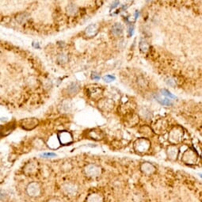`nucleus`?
Wrapping results in <instances>:
<instances>
[{"label": "nucleus", "instance_id": "nucleus-10", "mask_svg": "<svg viewBox=\"0 0 202 202\" xmlns=\"http://www.w3.org/2000/svg\"><path fill=\"white\" fill-rule=\"evenodd\" d=\"M123 32V27L120 23H116L114 26L112 27V33L116 36H118L121 35Z\"/></svg>", "mask_w": 202, "mask_h": 202}, {"label": "nucleus", "instance_id": "nucleus-14", "mask_svg": "<svg viewBox=\"0 0 202 202\" xmlns=\"http://www.w3.org/2000/svg\"><path fill=\"white\" fill-rule=\"evenodd\" d=\"M90 136L91 137V139H94V140H101L102 139V132L101 131L99 132H96V131H92L90 132Z\"/></svg>", "mask_w": 202, "mask_h": 202}, {"label": "nucleus", "instance_id": "nucleus-19", "mask_svg": "<svg viewBox=\"0 0 202 202\" xmlns=\"http://www.w3.org/2000/svg\"><path fill=\"white\" fill-rule=\"evenodd\" d=\"M162 93H163V94H164V95L168 96V97H170V98H175V96L173 95V94H171V93L169 92L168 90H162Z\"/></svg>", "mask_w": 202, "mask_h": 202}, {"label": "nucleus", "instance_id": "nucleus-1", "mask_svg": "<svg viewBox=\"0 0 202 202\" xmlns=\"http://www.w3.org/2000/svg\"><path fill=\"white\" fill-rule=\"evenodd\" d=\"M26 192L27 195L30 197L36 198L40 197L42 194V188L38 182L33 181L28 184L26 188Z\"/></svg>", "mask_w": 202, "mask_h": 202}, {"label": "nucleus", "instance_id": "nucleus-17", "mask_svg": "<svg viewBox=\"0 0 202 202\" xmlns=\"http://www.w3.org/2000/svg\"><path fill=\"white\" fill-rule=\"evenodd\" d=\"M40 156L44 158H52V157H55V156H56V154L52 153V152H45V153L41 154Z\"/></svg>", "mask_w": 202, "mask_h": 202}, {"label": "nucleus", "instance_id": "nucleus-12", "mask_svg": "<svg viewBox=\"0 0 202 202\" xmlns=\"http://www.w3.org/2000/svg\"><path fill=\"white\" fill-rule=\"evenodd\" d=\"M178 149L175 147H169L168 150H167V155H168L169 159L172 160H175L177 159V156H178Z\"/></svg>", "mask_w": 202, "mask_h": 202}, {"label": "nucleus", "instance_id": "nucleus-8", "mask_svg": "<svg viewBox=\"0 0 202 202\" xmlns=\"http://www.w3.org/2000/svg\"><path fill=\"white\" fill-rule=\"evenodd\" d=\"M86 202H104V198L102 194L98 193H93L87 196Z\"/></svg>", "mask_w": 202, "mask_h": 202}, {"label": "nucleus", "instance_id": "nucleus-6", "mask_svg": "<svg viewBox=\"0 0 202 202\" xmlns=\"http://www.w3.org/2000/svg\"><path fill=\"white\" fill-rule=\"evenodd\" d=\"M155 167L150 163H143L140 165V170L142 171L143 174L146 175H151L155 172Z\"/></svg>", "mask_w": 202, "mask_h": 202}, {"label": "nucleus", "instance_id": "nucleus-15", "mask_svg": "<svg viewBox=\"0 0 202 202\" xmlns=\"http://www.w3.org/2000/svg\"><path fill=\"white\" fill-rule=\"evenodd\" d=\"M159 99V102L161 103L162 105H164V106H170V105H171L172 103H171V102H170V100H169V99H166V98H165V99H163V98H158Z\"/></svg>", "mask_w": 202, "mask_h": 202}, {"label": "nucleus", "instance_id": "nucleus-5", "mask_svg": "<svg viewBox=\"0 0 202 202\" xmlns=\"http://www.w3.org/2000/svg\"><path fill=\"white\" fill-rule=\"evenodd\" d=\"M58 138H59V140L61 144L68 145L72 142V136L71 135V133L66 132V131L60 132L58 134Z\"/></svg>", "mask_w": 202, "mask_h": 202}, {"label": "nucleus", "instance_id": "nucleus-23", "mask_svg": "<svg viewBox=\"0 0 202 202\" xmlns=\"http://www.w3.org/2000/svg\"><path fill=\"white\" fill-rule=\"evenodd\" d=\"M117 4H119V2H118V1H116V2H113V4H112V7H111V9H112V8H114V7H117Z\"/></svg>", "mask_w": 202, "mask_h": 202}, {"label": "nucleus", "instance_id": "nucleus-20", "mask_svg": "<svg viewBox=\"0 0 202 202\" xmlns=\"http://www.w3.org/2000/svg\"><path fill=\"white\" fill-rule=\"evenodd\" d=\"M91 79H94V80H99L100 79V76L97 73H92Z\"/></svg>", "mask_w": 202, "mask_h": 202}, {"label": "nucleus", "instance_id": "nucleus-3", "mask_svg": "<svg viewBox=\"0 0 202 202\" xmlns=\"http://www.w3.org/2000/svg\"><path fill=\"white\" fill-rule=\"evenodd\" d=\"M62 192L67 197H74L78 193V187L74 183H64L61 187Z\"/></svg>", "mask_w": 202, "mask_h": 202}, {"label": "nucleus", "instance_id": "nucleus-24", "mask_svg": "<svg viewBox=\"0 0 202 202\" xmlns=\"http://www.w3.org/2000/svg\"><path fill=\"white\" fill-rule=\"evenodd\" d=\"M200 177H201V178H202V175H200Z\"/></svg>", "mask_w": 202, "mask_h": 202}, {"label": "nucleus", "instance_id": "nucleus-2", "mask_svg": "<svg viewBox=\"0 0 202 202\" xmlns=\"http://www.w3.org/2000/svg\"><path fill=\"white\" fill-rule=\"evenodd\" d=\"M84 173L88 178H95L102 175V168L100 166L94 165V164H90L85 167Z\"/></svg>", "mask_w": 202, "mask_h": 202}, {"label": "nucleus", "instance_id": "nucleus-16", "mask_svg": "<svg viewBox=\"0 0 202 202\" xmlns=\"http://www.w3.org/2000/svg\"><path fill=\"white\" fill-rule=\"evenodd\" d=\"M103 80L105 82H107V83H110V82H113V80H115V77L113 76V75H106V76L103 77Z\"/></svg>", "mask_w": 202, "mask_h": 202}, {"label": "nucleus", "instance_id": "nucleus-13", "mask_svg": "<svg viewBox=\"0 0 202 202\" xmlns=\"http://www.w3.org/2000/svg\"><path fill=\"white\" fill-rule=\"evenodd\" d=\"M36 170V167L34 164L29 163L26 166V167H25V169H24V171H25V173H26L27 175H31L35 173Z\"/></svg>", "mask_w": 202, "mask_h": 202}, {"label": "nucleus", "instance_id": "nucleus-21", "mask_svg": "<svg viewBox=\"0 0 202 202\" xmlns=\"http://www.w3.org/2000/svg\"><path fill=\"white\" fill-rule=\"evenodd\" d=\"M33 46L36 49H40V46H39V44L37 42H33Z\"/></svg>", "mask_w": 202, "mask_h": 202}, {"label": "nucleus", "instance_id": "nucleus-11", "mask_svg": "<svg viewBox=\"0 0 202 202\" xmlns=\"http://www.w3.org/2000/svg\"><path fill=\"white\" fill-rule=\"evenodd\" d=\"M98 32V27L96 25H90L87 29H86V34L89 36H94Z\"/></svg>", "mask_w": 202, "mask_h": 202}, {"label": "nucleus", "instance_id": "nucleus-4", "mask_svg": "<svg viewBox=\"0 0 202 202\" xmlns=\"http://www.w3.org/2000/svg\"><path fill=\"white\" fill-rule=\"evenodd\" d=\"M135 150L138 152H146L150 147V143L144 139H140L136 140L134 145Z\"/></svg>", "mask_w": 202, "mask_h": 202}, {"label": "nucleus", "instance_id": "nucleus-9", "mask_svg": "<svg viewBox=\"0 0 202 202\" xmlns=\"http://www.w3.org/2000/svg\"><path fill=\"white\" fill-rule=\"evenodd\" d=\"M48 146L52 149H56L60 147V140L58 138V136H52L51 138H49V141H48Z\"/></svg>", "mask_w": 202, "mask_h": 202}, {"label": "nucleus", "instance_id": "nucleus-22", "mask_svg": "<svg viewBox=\"0 0 202 202\" xmlns=\"http://www.w3.org/2000/svg\"><path fill=\"white\" fill-rule=\"evenodd\" d=\"M133 33V26H130L129 27V36H132Z\"/></svg>", "mask_w": 202, "mask_h": 202}, {"label": "nucleus", "instance_id": "nucleus-7", "mask_svg": "<svg viewBox=\"0 0 202 202\" xmlns=\"http://www.w3.org/2000/svg\"><path fill=\"white\" fill-rule=\"evenodd\" d=\"M38 123L37 120L32 118V119H26L21 121V126L26 129H32L34 127H36Z\"/></svg>", "mask_w": 202, "mask_h": 202}, {"label": "nucleus", "instance_id": "nucleus-18", "mask_svg": "<svg viewBox=\"0 0 202 202\" xmlns=\"http://www.w3.org/2000/svg\"><path fill=\"white\" fill-rule=\"evenodd\" d=\"M46 202H62V201L58 197H53L49 198V199L46 200Z\"/></svg>", "mask_w": 202, "mask_h": 202}]
</instances>
